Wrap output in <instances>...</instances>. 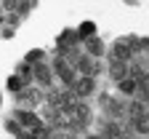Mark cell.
<instances>
[{"instance_id":"6da1fadb","label":"cell","mask_w":149,"mask_h":139,"mask_svg":"<svg viewBox=\"0 0 149 139\" xmlns=\"http://www.w3.org/2000/svg\"><path fill=\"white\" fill-rule=\"evenodd\" d=\"M53 72H56V78L64 83V88H74V83H77V78H74V67L67 62V59H56L53 62Z\"/></svg>"},{"instance_id":"7a4b0ae2","label":"cell","mask_w":149,"mask_h":139,"mask_svg":"<svg viewBox=\"0 0 149 139\" xmlns=\"http://www.w3.org/2000/svg\"><path fill=\"white\" fill-rule=\"evenodd\" d=\"M72 94L77 96V99H85V96H91V94H96V78H77Z\"/></svg>"},{"instance_id":"3957f363","label":"cell","mask_w":149,"mask_h":139,"mask_svg":"<svg viewBox=\"0 0 149 139\" xmlns=\"http://www.w3.org/2000/svg\"><path fill=\"white\" fill-rule=\"evenodd\" d=\"M13 115H16V123L24 126V128H32V131L43 128V126H40V118H37L35 112H29V110H16Z\"/></svg>"},{"instance_id":"277c9868","label":"cell","mask_w":149,"mask_h":139,"mask_svg":"<svg viewBox=\"0 0 149 139\" xmlns=\"http://www.w3.org/2000/svg\"><path fill=\"white\" fill-rule=\"evenodd\" d=\"M130 54H133V46H130V37H128V40H120V43L112 46V62H125L128 64Z\"/></svg>"},{"instance_id":"5b68a950","label":"cell","mask_w":149,"mask_h":139,"mask_svg":"<svg viewBox=\"0 0 149 139\" xmlns=\"http://www.w3.org/2000/svg\"><path fill=\"white\" fill-rule=\"evenodd\" d=\"M32 75H35V80L40 83V86H51V83H53L51 67H45V64H35V67H32Z\"/></svg>"},{"instance_id":"8992f818","label":"cell","mask_w":149,"mask_h":139,"mask_svg":"<svg viewBox=\"0 0 149 139\" xmlns=\"http://www.w3.org/2000/svg\"><path fill=\"white\" fill-rule=\"evenodd\" d=\"M16 96H19L22 104H29V107H35L37 102H40V91H37V88H22Z\"/></svg>"},{"instance_id":"52a82bcc","label":"cell","mask_w":149,"mask_h":139,"mask_svg":"<svg viewBox=\"0 0 149 139\" xmlns=\"http://www.w3.org/2000/svg\"><path fill=\"white\" fill-rule=\"evenodd\" d=\"M109 75H112V80L123 83L125 78H128V64H125V62H112V64H109Z\"/></svg>"},{"instance_id":"ba28073f","label":"cell","mask_w":149,"mask_h":139,"mask_svg":"<svg viewBox=\"0 0 149 139\" xmlns=\"http://www.w3.org/2000/svg\"><path fill=\"white\" fill-rule=\"evenodd\" d=\"M85 48H88V56H104V43L99 40V37H91V40L85 43Z\"/></svg>"},{"instance_id":"9c48e42d","label":"cell","mask_w":149,"mask_h":139,"mask_svg":"<svg viewBox=\"0 0 149 139\" xmlns=\"http://www.w3.org/2000/svg\"><path fill=\"white\" fill-rule=\"evenodd\" d=\"M133 128L139 134H149V112H144L141 118H133Z\"/></svg>"},{"instance_id":"30bf717a","label":"cell","mask_w":149,"mask_h":139,"mask_svg":"<svg viewBox=\"0 0 149 139\" xmlns=\"http://www.w3.org/2000/svg\"><path fill=\"white\" fill-rule=\"evenodd\" d=\"M93 30H96V24H93V22H83V24H80V30H77V35H80V37H88V40H91V37H93Z\"/></svg>"},{"instance_id":"8fae6325","label":"cell","mask_w":149,"mask_h":139,"mask_svg":"<svg viewBox=\"0 0 149 139\" xmlns=\"http://www.w3.org/2000/svg\"><path fill=\"white\" fill-rule=\"evenodd\" d=\"M120 88H123L125 94H133V91H139V83L133 80V78H125V80L120 83Z\"/></svg>"},{"instance_id":"7c38bea8","label":"cell","mask_w":149,"mask_h":139,"mask_svg":"<svg viewBox=\"0 0 149 139\" xmlns=\"http://www.w3.org/2000/svg\"><path fill=\"white\" fill-rule=\"evenodd\" d=\"M85 139H104V136H85Z\"/></svg>"}]
</instances>
